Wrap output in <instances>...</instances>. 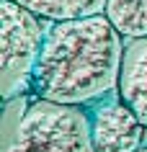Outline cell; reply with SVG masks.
<instances>
[{
    "label": "cell",
    "mask_w": 147,
    "mask_h": 152,
    "mask_svg": "<svg viewBox=\"0 0 147 152\" xmlns=\"http://www.w3.org/2000/svg\"><path fill=\"white\" fill-rule=\"evenodd\" d=\"M124 36L103 13L49 23L31 72L36 98L83 106L119 90Z\"/></svg>",
    "instance_id": "6da1fadb"
},
{
    "label": "cell",
    "mask_w": 147,
    "mask_h": 152,
    "mask_svg": "<svg viewBox=\"0 0 147 152\" xmlns=\"http://www.w3.org/2000/svg\"><path fill=\"white\" fill-rule=\"evenodd\" d=\"M8 152H93L88 113L36 98L18 121Z\"/></svg>",
    "instance_id": "7a4b0ae2"
},
{
    "label": "cell",
    "mask_w": 147,
    "mask_h": 152,
    "mask_svg": "<svg viewBox=\"0 0 147 152\" xmlns=\"http://www.w3.org/2000/svg\"><path fill=\"white\" fill-rule=\"evenodd\" d=\"M44 18L16 0H0V80L3 101L31 88V72L47 39Z\"/></svg>",
    "instance_id": "3957f363"
},
{
    "label": "cell",
    "mask_w": 147,
    "mask_h": 152,
    "mask_svg": "<svg viewBox=\"0 0 147 152\" xmlns=\"http://www.w3.org/2000/svg\"><path fill=\"white\" fill-rule=\"evenodd\" d=\"M93 152H139L145 124L119 98L101 101L88 111Z\"/></svg>",
    "instance_id": "277c9868"
},
{
    "label": "cell",
    "mask_w": 147,
    "mask_h": 152,
    "mask_svg": "<svg viewBox=\"0 0 147 152\" xmlns=\"http://www.w3.org/2000/svg\"><path fill=\"white\" fill-rule=\"evenodd\" d=\"M116 93L147 126V36L127 39Z\"/></svg>",
    "instance_id": "5b68a950"
},
{
    "label": "cell",
    "mask_w": 147,
    "mask_h": 152,
    "mask_svg": "<svg viewBox=\"0 0 147 152\" xmlns=\"http://www.w3.org/2000/svg\"><path fill=\"white\" fill-rule=\"evenodd\" d=\"M31 13L44 21H70V18H85L103 13L106 0H16Z\"/></svg>",
    "instance_id": "8992f818"
},
{
    "label": "cell",
    "mask_w": 147,
    "mask_h": 152,
    "mask_svg": "<svg viewBox=\"0 0 147 152\" xmlns=\"http://www.w3.org/2000/svg\"><path fill=\"white\" fill-rule=\"evenodd\" d=\"M103 16L124 39L147 36V0H106Z\"/></svg>",
    "instance_id": "52a82bcc"
},
{
    "label": "cell",
    "mask_w": 147,
    "mask_h": 152,
    "mask_svg": "<svg viewBox=\"0 0 147 152\" xmlns=\"http://www.w3.org/2000/svg\"><path fill=\"white\" fill-rule=\"evenodd\" d=\"M139 152H147V147H139Z\"/></svg>",
    "instance_id": "ba28073f"
}]
</instances>
